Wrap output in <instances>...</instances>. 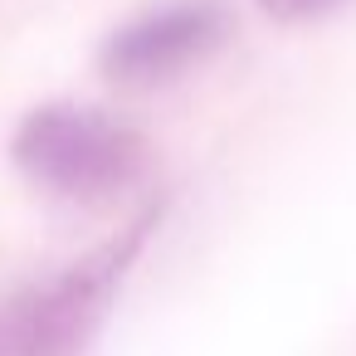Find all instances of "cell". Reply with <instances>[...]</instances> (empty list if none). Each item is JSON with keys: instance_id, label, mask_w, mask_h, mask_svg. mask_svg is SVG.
Segmentation results:
<instances>
[{"instance_id": "6da1fadb", "label": "cell", "mask_w": 356, "mask_h": 356, "mask_svg": "<svg viewBox=\"0 0 356 356\" xmlns=\"http://www.w3.org/2000/svg\"><path fill=\"white\" fill-rule=\"evenodd\" d=\"M166 200L142 205L118 234H108L98 249L74 259L49 283L30 288L20 302L0 312V356H83L103 322L113 317V302L142 259L147 239L161 229Z\"/></svg>"}, {"instance_id": "7a4b0ae2", "label": "cell", "mask_w": 356, "mask_h": 356, "mask_svg": "<svg viewBox=\"0 0 356 356\" xmlns=\"http://www.w3.org/2000/svg\"><path fill=\"white\" fill-rule=\"evenodd\" d=\"M10 161L49 195L64 200H113L152 171V142L88 103H40L20 118L10 137Z\"/></svg>"}, {"instance_id": "3957f363", "label": "cell", "mask_w": 356, "mask_h": 356, "mask_svg": "<svg viewBox=\"0 0 356 356\" xmlns=\"http://www.w3.org/2000/svg\"><path fill=\"white\" fill-rule=\"evenodd\" d=\"M234 30V15L225 0H171L132 25L113 30L98 49V64L113 83L127 88H152L181 79L191 64L210 59Z\"/></svg>"}, {"instance_id": "277c9868", "label": "cell", "mask_w": 356, "mask_h": 356, "mask_svg": "<svg viewBox=\"0 0 356 356\" xmlns=\"http://www.w3.org/2000/svg\"><path fill=\"white\" fill-rule=\"evenodd\" d=\"M341 0H259V10L278 25H302V20H317L327 10H337Z\"/></svg>"}]
</instances>
